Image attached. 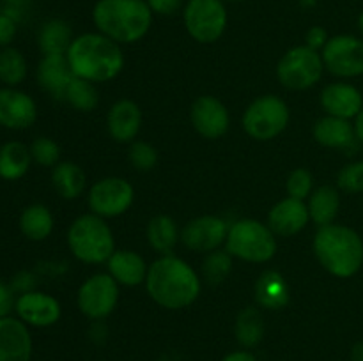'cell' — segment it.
Segmentation results:
<instances>
[{
  "mask_svg": "<svg viewBox=\"0 0 363 361\" xmlns=\"http://www.w3.org/2000/svg\"><path fill=\"white\" fill-rule=\"evenodd\" d=\"M145 287L149 296L160 306L179 310L190 306L197 299L201 280L190 264L177 257L163 255L149 265Z\"/></svg>",
  "mask_w": 363,
  "mask_h": 361,
  "instance_id": "1",
  "label": "cell"
},
{
  "mask_svg": "<svg viewBox=\"0 0 363 361\" xmlns=\"http://www.w3.org/2000/svg\"><path fill=\"white\" fill-rule=\"evenodd\" d=\"M74 76L92 81H108L121 73L124 55L119 42L99 32H87L73 39L66 52Z\"/></svg>",
  "mask_w": 363,
  "mask_h": 361,
  "instance_id": "2",
  "label": "cell"
},
{
  "mask_svg": "<svg viewBox=\"0 0 363 361\" xmlns=\"http://www.w3.org/2000/svg\"><path fill=\"white\" fill-rule=\"evenodd\" d=\"M92 21L99 34L119 45H131L144 38L152 23V11L145 0H98Z\"/></svg>",
  "mask_w": 363,
  "mask_h": 361,
  "instance_id": "3",
  "label": "cell"
},
{
  "mask_svg": "<svg viewBox=\"0 0 363 361\" xmlns=\"http://www.w3.org/2000/svg\"><path fill=\"white\" fill-rule=\"evenodd\" d=\"M314 253L330 275L350 278L363 264V241L350 227L332 223L319 227L314 237Z\"/></svg>",
  "mask_w": 363,
  "mask_h": 361,
  "instance_id": "4",
  "label": "cell"
},
{
  "mask_svg": "<svg viewBox=\"0 0 363 361\" xmlns=\"http://www.w3.org/2000/svg\"><path fill=\"white\" fill-rule=\"evenodd\" d=\"M67 244L74 257L87 264L108 262L113 255V236L105 219L98 214H84L71 223Z\"/></svg>",
  "mask_w": 363,
  "mask_h": 361,
  "instance_id": "5",
  "label": "cell"
},
{
  "mask_svg": "<svg viewBox=\"0 0 363 361\" xmlns=\"http://www.w3.org/2000/svg\"><path fill=\"white\" fill-rule=\"evenodd\" d=\"M227 251L247 262H268L277 251L275 234L257 219H240L227 232Z\"/></svg>",
  "mask_w": 363,
  "mask_h": 361,
  "instance_id": "6",
  "label": "cell"
},
{
  "mask_svg": "<svg viewBox=\"0 0 363 361\" xmlns=\"http://www.w3.org/2000/svg\"><path fill=\"white\" fill-rule=\"evenodd\" d=\"M325 62L321 52L308 48L307 45L294 46L280 59L277 76L284 87L291 91H305L321 80Z\"/></svg>",
  "mask_w": 363,
  "mask_h": 361,
  "instance_id": "7",
  "label": "cell"
},
{
  "mask_svg": "<svg viewBox=\"0 0 363 361\" xmlns=\"http://www.w3.org/2000/svg\"><path fill=\"white\" fill-rule=\"evenodd\" d=\"M186 32L202 45L218 41L227 28V7L223 0H188L183 9Z\"/></svg>",
  "mask_w": 363,
  "mask_h": 361,
  "instance_id": "8",
  "label": "cell"
},
{
  "mask_svg": "<svg viewBox=\"0 0 363 361\" xmlns=\"http://www.w3.org/2000/svg\"><path fill=\"white\" fill-rule=\"evenodd\" d=\"M289 124V108L277 96H262L248 105L243 115V127L254 140L266 142L279 137Z\"/></svg>",
  "mask_w": 363,
  "mask_h": 361,
  "instance_id": "9",
  "label": "cell"
},
{
  "mask_svg": "<svg viewBox=\"0 0 363 361\" xmlns=\"http://www.w3.org/2000/svg\"><path fill=\"white\" fill-rule=\"evenodd\" d=\"M325 67L340 78H353L363 74V39L350 34L330 38L321 50Z\"/></svg>",
  "mask_w": 363,
  "mask_h": 361,
  "instance_id": "10",
  "label": "cell"
},
{
  "mask_svg": "<svg viewBox=\"0 0 363 361\" xmlns=\"http://www.w3.org/2000/svg\"><path fill=\"white\" fill-rule=\"evenodd\" d=\"M135 191L128 180L121 177H105L89 191V207L92 214L101 218H116L133 204Z\"/></svg>",
  "mask_w": 363,
  "mask_h": 361,
  "instance_id": "11",
  "label": "cell"
},
{
  "mask_svg": "<svg viewBox=\"0 0 363 361\" xmlns=\"http://www.w3.org/2000/svg\"><path fill=\"white\" fill-rule=\"evenodd\" d=\"M119 287L110 275H94L78 290V308L89 319H105L116 308Z\"/></svg>",
  "mask_w": 363,
  "mask_h": 361,
  "instance_id": "12",
  "label": "cell"
},
{
  "mask_svg": "<svg viewBox=\"0 0 363 361\" xmlns=\"http://www.w3.org/2000/svg\"><path fill=\"white\" fill-rule=\"evenodd\" d=\"M14 311L18 319L27 326L34 328H48L60 319V303L53 296L39 290H28L20 294L14 303Z\"/></svg>",
  "mask_w": 363,
  "mask_h": 361,
  "instance_id": "13",
  "label": "cell"
},
{
  "mask_svg": "<svg viewBox=\"0 0 363 361\" xmlns=\"http://www.w3.org/2000/svg\"><path fill=\"white\" fill-rule=\"evenodd\" d=\"M38 119L35 101L16 87L0 88V126L6 130H27Z\"/></svg>",
  "mask_w": 363,
  "mask_h": 361,
  "instance_id": "14",
  "label": "cell"
},
{
  "mask_svg": "<svg viewBox=\"0 0 363 361\" xmlns=\"http://www.w3.org/2000/svg\"><path fill=\"white\" fill-rule=\"evenodd\" d=\"M227 223L218 216H199L184 225L183 244L191 251H215L227 239Z\"/></svg>",
  "mask_w": 363,
  "mask_h": 361,
  "instance_id": "15",
  "label": "cell"
},
{
  "mask_svg": "<svg viewBox=\"0 0 363 361\" xmlns=\"http://www.w3.org/2000/svg\"><path fill=\"white\" fill-rule=\"evenodd\" d=\"M190 117L197 133L204 138L216 140L229 130V112H227L225 105L213 96H201L191 105Z\"/></svg>",
  "mask_w": 363,
  "mask_h": 361,
  "instance_id": "16",
  "label": "cell"
},
{
  "mask_svg": "<svg viewBox=\"0 0 363 361\" xmlns=\"http://www.w3.org/2000/svg\"><path fill=\"white\" fill-rule=\"evenodd\" d=\"M32 336L18 317L0 319V361H30Z\"/></svg>",
  "mask_w": 363,
  "mask_h": 361,
  "instance_id": "17",
  "label": "cell"
},
{
  "mask_svg": "<svg viewBox=\"0 0 363 361\" xmlns=\"http://www.w3.org/2000/svg\"><path fill=\"white\" fill-rule=\"evenodd\" d=\"M311 214L303 200L287 197L273 205L268 214V227L275 236L289 237L301 232L307 227Z\"/></svg>",
  "mask_w": 363,
  "mask_h": 361,
  "instance_id": "18",
  "label": "cell"
},
{
  "mask_svg": "<svg viewBox=\"0 0 363 361\" xmlns=\"http://www.w3.org/2000/svg\"><path fill=\"white\" fill-rule=\"evenodd\" d=\"M106 126L116 142H121V144L133 142L142 127L140 106L130 99H121L110 108Z\"/></svg>",
  "mask_w": 363,
  "mask_h": 361,
  "instance_id": "19",
  "label": "cell"
},
{
  "mask_svg": "<svg viewBox=\"0 0 363 361\" xmlns=\"http://www.w3.org/2000/svg\"><path fill=\"white\" fill-rule=\"evenodd\" d=\"M321 105L332 117L347 119L357 117L363 106V98L357 87L350 84H332L323 88Z\"/></svg>",
  "mask_w": 363,
  "mask_h": 361,
  "instance_id": "20",
  "label": "cell"
},
{
  "mask_svg": "<svg viewBox=\"0 0 363 361\" xmlns=\"http://www.w3.org/2000/svg\"><path fill=\"white\" fill-rule=\"evenodd\" d=\"M73 71L64 55H45L38 66V81L46 92L57 99H64L66 88L73 80Z\"/></svg>",
  "mask_w": 363,
  "mask_h": 361,
  "instance_id": "21",
  "label": "cell"
},
{
  "mask_svg": "<svg viewBox=\"0 0 363 361\" xmlns=\"http://www.w3.org/2000/svg\"><path fill=\"white\" fill-rule=\"evenodd\" d=\"M108 271L110 276L121 285L135 287L145 282L149 268L138 253L131 250H121L113 251L112 257L108 258Z\"/></svg>",
  "mask_w": 363,
  "mask_h": 361,
  "instance_id": "22",
  "label": "cell"
},
{
  "mask_svg": "<svg viewBox=\"0 0 363 361\" xmlns=\"http://www.w3.org/2000/svg\"><path fill=\"white\" fill-rule=\"evenodd\" d=\"M255 299L262 308L282 310L289 303V287L280 273L264 271L255 283Z\"/></svg>",
  "mask_w": 363,
  "mask_h": 361,
  "instance_id": "23",
  "label": "cell"
},
{
  "mask_svg": "<svg viewBox=\"0 0 363 361\" xmlns=\"http://www.w3.org/2000/svg\"><path fill=\"white\" fill-rule=\"evenodd\" d=\"M354 130L347 119L340 117H323L314 126V138L323 147L344 149L353 144Z\"/></svg>",
  "mask_w": 363,
  "mask_h": 361,
  "instance_id": "24",
  "label": "cell"
},
{
  "mask_svg": "<svg viewBox=\"0 0 363 361\" xmlns=\"http://www.w3.org/2000/svg\"><path fill=\"white\" fill-rule=\"evenodd\" d=\"M32 163L30 149L21 142H6L0 145V179L18 180L28 172Z\"/></svg>",
  "mask_w": 363,
  "mask_h": 361,
  "instance_id": "25",
  "label": "cell"
},
{
  "mask_svg": "<svg viewBox=\"0 0 363 361\" xmlns=\"http://www.w3.org/2000/svg\"><path fill=\"white\" fill-rule=\"evenodd\" d=\"M73 32L64 20L53 18L41 27L38 35L39 48L45 55H64L73 42Z\"/></svg>",
  "mask_w": 363,
  "mask_h": 361,
  "instance_id": "26",
  "label": "cell"
},
{
  "mask_svg": "<svg viewBox=\"0 0 363 361\" xmlns=\"http://www.w3.org/2000/svg\"><path fill=\"white\" fill-rule=\"evenodd\" d=\"M308 214L319 227L332 225L340 207L339 191L332 186H321L308 197Z\"/></svg>",
  "mask_w": 363,
  "mask_h": 361,
  "instance_id": "27",
  "label": "cell"
},
{
  "mask_svg": "<svg viewBox=\"0 0 363 361\" xmlns=\"http://www.w3.org/2000/svg\"><path fill=\"white\" fill-rule=\"evenodd\" d=\"M52 184L60 197L66 200H73L84 193L85 173L77 163H57L52 172Z\"/></svg>",
  "mask_w": 363,
  "mask_h": 361,
  "instance_id": "28",
  "label": "cell"
},
{
  "mask_svg": "<svg viewBox=\"0 0 363 361\" xmlns=\"http://www.w3.org/2000/svg\"><path fill=\"white\" fill-rule=\"evenodd\" d=\"M20 230L27 239L45 241L53 230V216L43 204H32L20 214Z\"/></svg>",
  "mask_w": 363,
  "mask_h": 361,
  "instance_id": "29",
  "label": "cell"
},
{
  "mask_svg": "<svg viewBox=\"0 0 363 361\" xmlns=\"http://www.w3.org/2000/svg\"><path fill=\"white\" fill-rule=\"evenodd\" d=\"M179 230L170 216L160 214L152 218L147 225V241L152 250L162 255H170L179 241Z\"/></svg>",
  "mask_w": 363,
  "mask_h": 361,
  "instance_id": "30",
  "label": "cell"
},
{
  "mask_svg": "<svg viewBox=\"0 0 363 361\" xmlns=\"http://www.w3.org/2000/svg\"><path fill=\"white\" fill-rule=\"evenodd\" d=\"M234 335L236 340L247 349L259 345L261 340L264 338V319L261 311L254 306H248L240 311L234 326Z\"/></svg>",
  "mask_w": 363,
  "mask_h": 361,
  "instance_id": "31",
  "label": "cell"
},
{
  "mask_svg": "<svg viewBox=\"0 0 363 361\" xmlns=\"http://www.w3.org/2000/svg\"><path fill=\"white\" fill-rule=\"evenodd\" d=\"M27 78V60L13 46L0 48V81L6 87H18Z\"/></svg>",
  "mask_w": 363,
  "mask_h": 361,
  "instance_id": "32",
  "label": "cell"
},
{
  "mask_svg": "<svg viewBox=\"0 0 363 361\" xmlns=\"http://www.w3.org/2000/svg\"><path fill=\"white\" fill-rule=\"evenodd\" d=\"M64 101H67L80 112H91L98 106L99 96L92 81L73 76V80L67 85L66 94H64Z\"/></svg>",
  "mask_w": 363,
  "mask_h": 361,
  "instance_id": "33",
  "label": "cell"
},
{
  "mask_svg": "<svg viewBox=\"0 0 363 361\" xmlns=\"http://www.w3.org/2000/svg\"><path fill=\"white\" fill-rule=\"evenodd\" d=\"M233 269V258L229 251H209L208 258L204 260V276L211 283H220L229 276Z\"/></svg>",
  "mask_w": 363,
  "mask_h": 361,
  "instance_id": "34",
  "label": "cell"
},
{
  "mask_svg": "<svg viewBox=\"0 0 363 361\" xmlns=\"http://www.w3.org/2000/svg\"><path fill=\"white\" fill-rule=\"evenodd\" d=\"M32 161H35L41 166H55L60 158V149L52 138L39 137L32 142L30 147Z\"/></svg>",
  "mask_w": 363,
  "mask_h": 361,
  "instance_id": "35",
  "label": "cell"
},
{
  "mask_svg": "<svg viewBox=\"0 0 363 361\" xmlns=\"http://www.w3.org/2000/svg\"><path fill=\"white\" fill-rule=\"evenodd\" d=\"M130 161L137 170L147 172L158 161V152L147 142H133L130 147Z\"/></svg>",
  "mask_w": 363,
  "mask_h": 361,
  "instance_id": "36",
  "label": "cell"
},
{
  "mask_svg": "<svg viewBox=\"0 0 363 361\" xmlns=\"http://www.w3.org/2000/svg\"><path fill=\"white\" fill-rule=\"evenodd\" d=\"M312 173L305 168H296L289 173L287 177V193L289 197L298 198V200H305V198L311 197V191H312Z\"/></svg>",
  "mask_w": 363,
  "mask_h": 361,
  "instance_id": "37",
  "label": "cell"
},
{
  "mask_svg": "<svg viewBox=\"0 0 363 361\" xmlns=\"http://www.w3.org/2000/svg\"><path fill=\"white\" fill-rule=\"evenodd\" d=\"M337 184L347 193H362L363 191V161L350 163L337 176Z\"/></svg>",
  "mask_w": 363,
  "mask_h": 361,
  "instance_id": "38",
  "label": "cell"
},
{
  "mask_svg": "<svg viewBox=\"0 0 363 361\" xmlns=\"http://www.w3.org/2000/svg\"><path fill=\"white\" fill-rule=\"evenodd\" d=\"M18 32V21L11 18L9 14L0 13V48L13 45Z\"/></svg>",
  "mask_w": 363,
  "mask_h": 361,
  "instance_id": "39",
  "label": "cell"
},
{
  "mask_svg": "<svg viewBox=\"0 0 363 361\" xmlns=\"http://www.w3.org/2000/svg\"><path fill=\"white\" fill-rule=\"evenodd\" d=\"M145 2H147L152 14H160V16L176 14L183 7V0H145Z\"/></svg>",
  "mask_w": 363,
  "mask_h": 361,
  "instance_id": "40",
  "label": "cell"
},
{
  "mask_svg": "<svg viewBox=\"0 0 363 361\" xmlns=\"http://www.w3.org/2000/svg\"><path fill=\"white\" fill-rule=\"evenodd\" d=\"M305 41H307L308 48L319 52V50L325 48V45L328 42V34H326V28L321 27V25H314V27H311L307 30Z\"/></svg>",
  "mask_w": 363,
  "mask_h": 361,
  "instance_id": "41",
  "label": "cell"
},
{
  "mask_svg": "<svg viewBox=\"0 0 363 361\" xmlns=\"http://www.w3.org/2000/svg\"><path fill=\"white\" fill-rule=\"evenodd\" d=\"M14 303H16L14 290L11 289V285L0 282V319L9 317L11 311L14 310Z\"/></svg>",
  "mask_w": 363,
  "mask_h": 361,
  "instance_id": "42",
  "label": "cell"
},
{
  "mask_svg": "<svg viewBox=\"0 0 363 361\" xmlns=\"http://www.w3.org/2000/svg\"><path fill=\"white\" fill-rule=\"evenodd\" d=\"M222 361H257V357L248 350H234V353L227 354Z\"/></svg>",
  "mask_w": 363,
  "mask_h": 361,
  "instance_id": "43",
  "label": "cell"
},
{
  "mask_svg": "<svg viewBox=\"0 0 363 361\" xmlns=\"http://www.w3.org/2000/svg\"><path fill=\"white\" fill-rule=\"evenodd\" d=\"M354 133H357L358 140L363 142V106H362L360 113L357 115V122H354Z\"/></svg>",
  "mask_w": 363,
  "mask_h": 361,
  "instance_id": "44",
  "label": "cell"
},
{
  "mask_svg": "<svg viewBox=\"0 0 363 361\" xmlns=\"http://www.w3.org/2000/svg\"><path fill=\"white\" fill-rule=\"evenodd\" d=\"M351 361H363V342L354 343L351 349Z\"/></svg>",
  "mask_w": 363,
  "mask_h": 361,
  "instance_id": "45",
  "label": "cell"
},
{
  "mask_svg": "<svg viewBox=\"0 0 363 361\" xmlns=\"http://www.w3.org/2000/svg\"><path fill=\"white\" fill-rule=\"evenodd\" d=\"M6 6H14V7H25L32 2V0H2Z\"/></svg>",
  "mask_w": 363,
  "mask_h": 361,
  "instance_id": "46",
  "label": "cell"
},
{
  "mask_svg": "<svg viewBox=\"0 0 363 361\" xmlns=\"http://www.w3.org/2000/svg\"><path fill=\"white\" fill-rule=\"evenodd\" d=\"M300 2L301 7H305V9H312V7L318 6V0H298Z\"/></svg>",
  "mask_w": 363,
  "mask_h": 361,
  "instance_id": "47",
  "label": "cell"
},
{
  "mask_svg": "<svg viewBox=\"0 0 363 361\" xmlns=\"http://www.w3.org/2000/svg\"><path fill=\"white\" fill-rule=\"evenodd\" d=\"M358 28H360V32L363 35V11L360 13V16H358Z\"/></svg>",
  "mask_w": 363,
  "mask_h": 361,
  "instance_id": "48",
  "label": "cell"
},
{
  "mask_svg": "<svg viewBox=\"0 0 363 361\" xmlns=\"http://www.w3.org/2000/svg\"><path fill=\"white\" fill-rule=\"evenodd\" d=\"M223 2H245V0H223Z\"/></svg>",
  "mask_w": 363,
  "mask_h": 361,
  "instance_id": "49",
  "label": "cell"
},
{
  "mask_svg": "<svg viewBox=\"0 0 363 361\" xmlns=\"http://www.w3.org/2000/svg\"><path fill=\"white\" fill-rule=\"evenodd\" d=\"M0 13H2V7H0Z\"/></svg>",
  "mask_w": 363,
  "mask_h": 361,
  "instance_id": "50",
  "label": "cell"
}]
</instances>
